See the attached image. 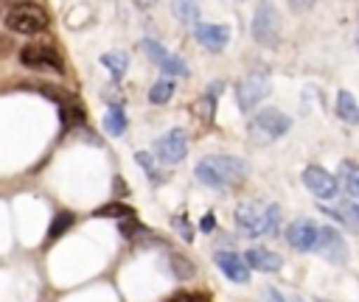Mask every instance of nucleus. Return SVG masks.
Masks as SVG:
<instances>
[{
    "label": "nucleus",
    "mask_w": 359,
    "mask_h": 302,
    "mask_svg": "<svg viewBox=\"0 0 359 302\" xmlns=\"http://www.w3.org/2000/svg\"><path fill=\"white\" fill-rule=\"evenodd\" d=\"M194 173L202 185L224 190V187L247 179V162L241 157H233V154H210V157H202L196 162Z\"/></svg>",
    "instance_id": "1"
},
{
    "label": "nucleus",
    "mask_w": 359,
    "mask_h": 302,
    "mask_svg": "<svg viewBox=\"0 0 359 302\" xmlns=\"http://www.w3.org/2000/svg\"><path fill=\"white\" fill-rule=\"evenodd\" d=\"M233 221L244 229V235H275L280 226V207L261 201H241L233 213Z\"/></svg>",
    "instance_id": "2"
},
{
    "label": "nucleus",
    "mask_w": 359,
    "mask_h": 302,
    "mask_svg": "<svg viewBox=\"0 0 359 302\" xmlns=\"http://www.w3.org/2000/svg\"><path fill=\"white\" fill-rule=\"evenodd\" d=\"M6 28L31 36V34H39L48 28V14L36 3H17L6 14Z\"/></svg>",
    "instance_id": "3"
},
{
    "label": "nucleus",
    "mask_w": 359,
    "mask_h": 302,
    "mask_svg": "<svg viewBox=\"0 0 359 302\" xmlns=\"http://www.w3.org/2000/svg\"><path fill=\"white\" fill-rule=\"evenodd\" d=\"M252 39L264 48H275L278 39H280V17H278V8L272 6V0H261L255 14H252Z\"/></svg>",
    "instance_id": "4"
},
{
    "label": "nucleus",
    "mask_w": 359,
    "mask_h": 302,
    "mask_svg": "<svg viewBox=\"0 0 359 302\" xmlns=\"http://www.w3.org/2000/svg\"><path fill=\"white\" fill-rule=\"evenodd\" d=\"M269 95V73L264 67L250 70L238 84H236V103L241 112H250L258 106L261 98Z\"/></svg>",
    "instance_id": "5"
},
{
    "label": "nucleus",
    "mask_w": 359,
    "mask_h": 302,
    "mask_svg": "<svg viewBox=\"0 0 359 302\" xmlns=\"http://www.w3.org/2000/svg\"><path fill=\"white\" fill-rule=\"evenodd\" d=\"M289 126H292L289 115H283L280 109H272V106L261 109V112L250 120V131H252V134H258L261 140H275V137L286 134V131H289Z\"/></svg>",
    "instance_id": "6"
},
{
    "label": "nucleus",
    "mask_w": 359,
    "mask_h": 302,
    "mask_svg": "<svg viewBox=\"0 0 359 302\" xmlns=\"http://www.w3.org/2000/svg\"><path fill=\"white\" fill-rule=\"evenodd\" d=\"M303 185H306L309 193L317 196L320 201H331V199L337 196V190H339L337 176L328 173V171L320 168V165H309V168H303Z\"/></svg>",
    "instance_id": "7"
},
{
    "label": "nucleus",
    "mask_w": 359,
    "mask_h": 302,
    "mask_svg": "<svg viewBox=\"0 0 359 302\" xmlns=\"http://www.w3.org/2000/svg\"><path fill=\"white\" fill-rule=\"evenodd\" d=\"M286 243L297 252H314L317 249V238H320V226L311 218H294L286 232H283Z\"/></svg>",
    "instance_id": "8"
},
{
    "label": "nucleus",
    "mask_w": 359,
    "mask_h": 302,
    "mask_svg": "<svg viewBox=\"0 0 359 302\" xmlns=\"http://www.w3.org/2000/svg\"><path fill=\"white\" fill-rule=\"evenodd\" d=\"M154 151H157V157H160L163 162H168V165L182 162L185 154H188V137H185V131H182V129L165 131V134L154 143Z\"/></svg>",
    "instance_id": "9"
},
{
    "label": "nucleus",
    "mask_w": 359,
    "mask_h": 302,
    "mask_svg": "<svg viewBox=\"0 0 359 302\" xmlns=\"http://www.w3.org/2000/svg\"><path fill=\"white\" fill-rule=\"evenodd\" d=\"M328 263H337L342 266L348 260V246H345V238L342 232H337L334 226H320V238H317V249Z\"/></svg>",
    "instance_id": "10"
},
{
    "label": "nucleus",
    "mask_w": 359,
    "mask_h": 302,
    "mask_svg": "<svg viewBox=\"0 0 359 302\" xmlns=\"http://www.w3.org/2000/svg\"><path fill=\"white\" fill-rule=\"evenodd\" d=\"M143 50H146V56L165 73V76H188V67H185V62L182 59H177L174 53H168L160 42H154V39H143Z\"/></svg>",
    "instance_id": "11"
},
{
    "label": "nucleus",
    "mask_w": 359,
    "mask_h": 302,
    "mask_svg": "<svg viewBox=\"0 0 359 302\" xmlns=\"http://www.w3.org/2000/svg\"><path fill=\"white\" fill-rule=\"evenodd\" d=\"M194 39L205 48V50H224L227 39H230V28L227 25H210V22H196L194 25Z\"/></svg>",
    "instance_id": "12"
},
{
    "label": "nucleus",
    "mask_w": 359,
    "mask_h": 302,
    "mask_svg": "<svg viewBox=\"0 0 359 302\" xmlns=\"http://www.w3.org/2000/svg\"><path fill=\"white\" fill-rule=\"evenodd\" d=\"M22 64L28 67H50V70H62V56L56 53V48L50 45H25L20 53Z\"/></svg>",
    "instance_id": "13"
},
{
    "label": "nucleus",
    "mask_w": 359,
    "mask_h": 302,
    "mask_svg": "<svg viewBox=\"0 0 359 302\" xmlns=\"http://www.w3.org/2000/svg\"><path fill=\"white\" fill-rule=\"evenodd\" d=\"M213 260H216V266L222 268V274H224L230 282H238V285L250 282V266H247V260L238 257L236 252H216Z\"/></svg>",
    "instance_id": "14"
},
{
    "label": "nucleus",
    "mask_w": 359,
    "mask_h": 302,
    "mask_svg": "<svg viewBox=\"0 0 359 302\" xmlns=\"http://www.w3.org/2000/svg\"><path fill=\"white\" fill-rule=\"evenodd\" d=\"M323 213L331 215L334 221H339L342 226L359 232V201H353V199H342V201H337V204H331V207L323 204Z\"/></svg>",
    "instance_id": "15"
},
{
    "label": "nucleus",
    "mask_w": 359,
    "mask_h": 302,
    "mask_svg": "<svg viewBox=\"0 0 359 302\" xmlns=\"http://www.w3.org/2000/svg\"><path fill=\"white\" fill-rule=\"evenodd\" d=\"M244 260H247L250 268H258V271H278V268L283 266L280 254H275L272 249H264V246H252V249H247Z\"/></svg>",
    "instance_id": "16"
},
{
    "label": "nucleus",
    "mask_w": 359,
    "mask_h": 302,
    "mask_svg": "<svg viewBox=\"0 0 359 302\" xmlns=\"http://www.w3.org/2000/svg\"><path fill=\"white\" fill-rule=\"evenodd\" d=\"M339 187L348 193V199L359 201V165L353 159H342L339 162Z\"/></svg>",
    "instance_id": "17"
},
{
    "label": "nucleus",
    "mask_w": 359,
    "mask_h": 302,
    "mask_svg": "<svg viewBox=\"0 0 359 302\" xmlns=\"http://www.w3.org/2000/svg\"><path fill=\"white\" fill-rule=\"evenodd\" d=\"M337 115L345 123H359V103L353 101V95L348 89H339V95H337Z\"/></svg>",
    "instance_id": "18"
},
{
    "label": "nucleus",
    "mask_w": 359,
    "mask_h": 302,
    "mask_svg": "<svg viewBox=\"0 0 359 302\" xmlns=\"http://www.w3.org/2000/svg\"><path fill=\"white\" fill-rule=\"evenodd\" d=\"M104 129L112 134V137H121L126 131V112L118 106V103H109L107 115H104Z\"/></svg>",
    "instance_id": "19"
},
{
    "label": "nucleus",
    "mask_w": 359,
    "mask_h": 302,
    "mask_svg": "<svg viewBox=\"0 0 359 302\" xmlns=\"http://www.w3.org/2000/svg\"><path fill=\"white\" fill-rule=\"evenodd\" d=\"M73 221H76V215L73 213H67V210H59L56 215H53V221H50V226H48V243H53V240H59L70 226H73Z\"/></svg>",
    "instance_id": "20"
},
{
    "label": "nucleus",
    "mask_w": 359,
    "mask_h": 302,
    "mask_svg": "<svg viewBox=\"0 0 359 302\" xmlns=\"http://www.w3.org/2000/svg\"><path fill=\"white\" fill-rule=\"evenodd\" d=\"M93 218H132V207L129 204H121V201H112V204H104L98 210H93Z\"/></svg>",
    "instance_id": "21"
},
{
    "label": "nucleus",
    "mask_w": 359,
    "mask_h": 302,
    "mask_svg": "<svg viewBox=\"0 0 359 302\" xmlns=\"http://www.w3.org/2000/svg\"><path fill=\"white\" fill-rule=\"evenodd\" d=\"M101 64L109 67L115 78H121V76L126 73V67H129V56L121 53V50H112V53H104V56H101Z\"/></svg>",
    "instance_id": "22"
},
{
    "label": "nucleus",
    "mask_w": 359,
    "mask_h": 302,
    "mask_svg": "<svg viewBox=\"0 0 359 302\" xmlns=\"http://www.w3.org/2000/svg\"><path fill=\"white\" fill-rule=\"evenodd\" d=\"M171 95H174V81H171V78H163V81L151 84V89H149V101H151L154 106L168 103V98H171Z\"/></svg>",
    "instance_id": "23"
},
{
    "label": "nucleus",
    "mask_w": 359,
    "mask_h": 302,
    "mask_svg": "<svg viewBox=\"0 0 359 302\" xmlns=\"http://www.w3.org/2000/svg\"><path fill=\"white\" fill-rule=\"evenodd\" d=\"M174 17L180 22H194L196 25V17H199V8H196V0H174Z\"/></svg>",
    "instance_id": "24"
},
{
    "label": "nucleus",
    "mask_w": 359,
    "mask_h": 302,
    "mask_svg": "<svg viewBox=\"0 0 359 302\" xmlns=\"http://www.w3.org/2000/svg\"><path fill=\"white\" fill-rule=\"evenodd\" d=\"M171 268H174V274H177L180 280H185V277H191V274H194V266H191L182 254H171Z\"/></svg>",
    "instance_id": "25"
},
{
    "label": "nucleus",
    "mask_w": 359,
    "mask_h": 302,
    "mask_svg": "<svg viewBox=\"0 0 359 302\" xmlns=\"http://www.w3.org/2000/svg\"><path fill=\"white\" fill-rule=\"evenodd\" d=\"M135 159H137V165H140V168H143L154 182H160V176H157V171H154V157H151L149 151H137V154H135Z\"/></svg>",
    "instance_id": "26"
},
{
    "label": "nucleus",
    "mask_w": 359,
    "mask_h": 302,
    "mask_svg": "<svg viewBox=\"0 0 359 302\" xmlns=\"http://www.w3.org/2000/svg\"><path fill=\"white\" fill-rule=\"evenodd\" d=\"M171 224L177 226V232H180V238H182V240H194V226L188 224V218H185V215H174V218H171Z\"/></svg>",
    "instance_id": "27"
},
{
    "label": "nucleus",
    "mask_w": 359,
    "mask_h": 302,
    "mask_svg": "<svg viewBox=\"0 0 359 302\" xmlns=\"http://www.w3.org/2000/svg\"><path fill=\"white\" fill-rule=\"evenodd\" d=\"M137 232H149V229H143V226H140V224L135 221V215H132V218H123V221H121V235H123V238H135Z\"/></svg>",
    "instance_id": "28"
},
{
    "label": "nucleus",
    "mask_w": 359,
    "mask_h": 302,
    "mask_svg": "<svg viewBox=\"0 0 359 302\" xmlns=\"http://www.w3.org/2000/svg\"><path fill=\"white\" fill-rule=\"evenodd\" d=\"M62 123H65V129L81 123V112H79L76 106H62Z\"/></svg>",
    "instance_id": "29"
},
{
    "label": "nucleus",
    "mask_w": 359,
    "mask_h": 302,
    "mask_svg": "<svg viewBox=\"0 0 359 302\" xmlns=\"http://www.w3.org/2000/svg\"><path fill=\"white\" fill-rule=\"evenodd\" d=\"M199 226H202V232H213V229H216V215L208 213V215L199 221Z\"/></svg>",
    "instance_id": "30"
},
{
    "label": "nucleus",
    "mask_w": 359,
    "mask_h": 302,
    "mask_svg": "<svg viewBox=\"0 0 359 302\" xmlns=\"http://www.w3.org/2000/svg\"><path fill=\"white\" fill-rule=\"evenodd\" d=\"M165 302H196L194 299V294H185V291H177V294H171Z\"/></svg>",
    "instance_id": "31"
},
{
    "label": "nucleus",
    "mask_w": 359,
    "mask_h": 302,
    "mask_svg": "<svg viewBox=\"0 0 359 302\" xmlns=\"http://www.w3.org/2000/svg\"><path fill=\"white\" fill-rule=\"evenodd\" d=\"M289 6H292L294 11H303V8H311L314 0H289Z\"/></svg>",
    "instance_id": "32"
},
{
    "label": "nucleus",
    "mask_w": 359,
    "mask_h": 302,
    "mask_svg": "<svg viewBox=\"0 0 359 302\" xmlns=\"http://www.w3.org/2000/svg\"><path fill=\"white\" fill-rule=\"evenodd\" d=\"M266 296H269V302H283V296L275 288H266Z\"/></svg>",
    "instance_id": "33"
},
{
    "label": "nucleus",
    "mask_w": 359,
    "mask_h": 302,
    "mask_svg": "<svg viewBox=\"0 0 359 302\" xmlns=\"http://www.w3.org/2000/svg\"><path fill=\"white\" fill-rule=\"evenodd\" d=\"M356 48H359V31H356Z\"/></svg>",
    "instance_id": "34"
}]
</instances>
